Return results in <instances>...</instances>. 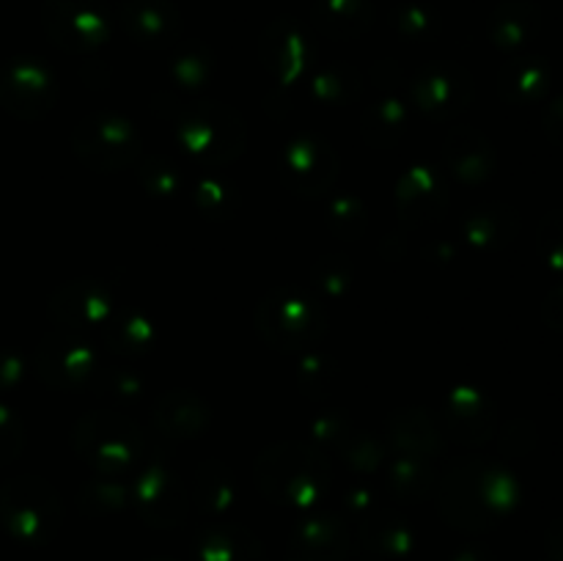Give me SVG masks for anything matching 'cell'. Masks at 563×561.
<instances>
[{"label": "cell", "mask_w": 563, "mask_h": 561, "mask_svg": "<svg viewBox=\"0 0 563 561\" xmlns=\"http://www.w3.org/2000/svg\"><path fill=\"white\" fill-rule=\"evenodd\" d=\"M148 341H152V328L141 319H121L110 328V344L121 352L146 350Z\"/></svg>", "instance_id": "cell-20"}, {"label": "cell", "mask_w": 563, "mask_h": 561, "mask_svg": "<svg viewBox=\"0 0 563 561\" xmlns=\"http://www.w3.org/2000/svg\"><path fill=\"white\" fill-rule=\"evenodd\" d=\"M264 58H267V66L280 77V80L289 82L295 80L302 72V66H306V42H302L300 33L278 25L273 33H267Z\"/></svg>", "instance_id": "cell-16"}, {"label": "cell", "mask_w": 563, "mask_h": 561, "mask_svg": "<svg viewBox=\"0 0 563 561\" xmlns=\"http://www.w3.org/2000/svg\"><path fill=\"white\" fill-rule=\"evenodd\" d=\"M445 160L462 179H482L487 174L489 146L471 130L451 132V138L445 141Z\"/></svg>", "instance_id": "cell-17"}, {"label": "cell", "mask_w": 563, "mask_h": 561, "mask_svg": "<svg viewBox=\"0 0 563 561\" xmlns=\"http://www.w3.org/2000/svg\"><path fill=\"white\" fill-rule=\"evenodd\" d=\"M71 141H75L77 154L99 170L121 168L141 152V141L130 121L115 119V116H91L80 121Z\"/></svg>", "instance_id": "cell-4"}, {"label": "cell", "mask_w": 563, "mask_h": 561, "mask_svg": "<svg viewBox=\"0 0 563 561\" xmlns=\"http://www.w3.org/2000/svg\"><path fill=\"white\" fill-rule=\"evenodd\" d=\"M258 482L273 498L308 504L328 482V465H324L322 454L308 446L284 443L262 457Z\"/></svg>", "instance_id": "cell-1"}, {"label": "cell", "mask_w": 563, "mask_h": 561, "mask_svg": "<svg viewBox=\"0 0 563 561\" xmlns=\"http://www.w3.org/2000/svg\"><path fill=\"white\" fill-rule=\"evenodd\" d=\"M137 504L141 509H148L146 515L152 520H157V509L163 506L165 520H176L185 509V498H181L179 484L174 482V476L163 471H148L146 476L137 484Z\"/></svg>", "instance_id": "cell-18"}, {"label": "cell", "mask_w": 563, "mask_h": 561, "mask_svg": "<svg viewBox=\"0 0 563 561\" xmlns=\"http://www.w3.org/2000/svg\"><path fill=\"white\" fill-rule=\"evenodd\" d=\"M0 506L14 531H20L22 537H42L44 531H53L55 522L60 520L58 498L47 484L36 479L9 484L0 495Z\"/></svg>", "instance_id": "cell-6"}, {"label": "cell", "mask_w": 563, "mask_h": 561, "mask_svg": "<svg viewBox=\"0 0 563 561\" xmlns=\"http://www.w3.org/2000/svg\"><path fill=\"white\" fill-rule=\"evenodd\" d=\"M445 193L438 185L429 170L418 168L401 182L399 187V212L405 220H418V218H432V215L443 212Z\"/></svg>", "instance_id": "cell-12"}, {"label": "cell", "mask_w": 563, "mask_h": 561, "mask_svg": "<svg viewBox=\"0 0 563 561\" xmlns=\"http://www.w3.org/2000/svg\"><path fill=\"white\" fill-rule=\"evenodd\" d=\"M38 372L58 388H77L97 372V355L82 341L49 336L38 346Z\"/></svg>", "instance_id": "cell-8"}, {"label": "cell", "mask_w": 563, "mask_h": 561, "mask_svg": "<svg viewBox=\"0 0 563 561\" xmlns=\"http://www.w3.org/2000/svg\"><path fill=\"white\" fill-rule=\"evenodd\" d=\"M20 446H22L20 424H16L9 413L0 410V460H11V457L20 451Z\"/></svg>", "instance_id": "cell-24"}, {"label": "cell", "mask_w": 563, "mask_h": 561, "mask_svg": "<svg viewBox=\"0 0 563 561\" xmlns=\"http://www.w3.org/2000/svg\"><path fill=\"white\" fill-rule=\"evenodd\" d=\"M363 130H366L368 141L377 143V146L394 143L396 135L405 130V108L399 102H394V99L374 105L363 116Z\"/></svg>", "instance_id": "cell-19"}, {"label": "cell", "mask_w": 563, "mask_h": 561, "mask_svg": "<svg viewBox=\"0 0 563 561\" xmlns=\"http://www.w3.org/2000/svg\"><path fill=\"white\" fill-rule=\"evenodd\" d=\"M141 179H143V185H146V190L159 193V196H165V193H170L176 187L174 165H168L165 160H159V157H152L143 163Z\"/></svg>", "instance_id": "cell-23"}, {"label": "cell", "mask_w": 563, "mask_h": 561, "mask_svg": "<svg viewBox=\"0 0 563 561\" xmlns=\"http://www.w3.org/2000/svg\"><path fill=\"white\" fill-rule=\"evenodd\" d=\"M335 168L339 163H335L333 152L324 143L308 141V138L291 143L284 152V179L306 196L328 190L330 182L335 179Z\"/></svg>", "instance_id": "cell-10"}, {"label": "cell", "mask_w": 563, "mask_h": 561, "mask_svg": "<svg viewBox=\"0 0 563 561\" xmlns=\"http://www.w3.org/2000/svg\"><path fill=\"white\" fill-rule=\"evenodd\" d=\"M55 86L36 64H14L0 77V102L20 119H38L53 108Z\"/></svg>", "instance_id": "cell-7"}, {"label": "cell", "mask_w": 563, "mask_h": 561, "mask_svg": "<svg viewBox=\"0 0 563 561\" xmlns=\"http://www.w3.org/2000/svg\"><path fill=\"white\" fill-rule=\"evenodd\" d=\"M49 311L58 322L71 324H97L108 317V295L91 280H77L64 286L49 302Z\"/></svg>", "instance_id": "cell-11"}, {"label": "cell", "mask_w": 563, "mask_h": 561, "mask_svg": "<svg viewBox=\"0 0 563 561\" xmlns=\"http://www.w3.org/2000/svg\"><path fill=\"white\" fill-rule=\"evenodd\" d=\"M124 20L130 25V31L135 33L141 42L163 44L170 42L176 36V28H179V20H176L174 11L165 3H154V0H141V3H132L130 9L124 11Z\"/></svg>", "instance_id": "cell-15"}, {"label": "cell", "mask_w": 563, "mask_h": 561, "mask_svg": "<svg viewBox=\"0 0 563 561\" xmlns=\"http://www.w3.org/2000/svg\"><path fill=\"white\" fill-rule=\"evenodd\" d=\"M256 319L264 339L284 350L317 344L324 333V311L302 292H273L262 300Z\"/></svg>", "instance_id": "cell-2"}, {"label": "cell", "mask_w": 563, "mask_h": 561, "mask_svg": "<svg viewBox=\"0 0 563 561\" xmlns=\"http://www.w3.org/2000/svg\"><path fill=\"white\" fill-rule=\"evenodd\" d=\"M49 25L58 22V28H49L55 36V42L64 44L69 50H82V47H91V44L102 42L104 38V22L93 14L88 6H64L58 16H47Z\"/></svg>", "instance_id": "cell-13"}, {"label": "cell", "mask_w": 563, "mask_h": 561, "mask_svg": "<svg viewBox=\"0 0 563 561\" xmlns=\"http://www.w3.org/2000/svg\"><path fill=\"white\" fill-rule=\"evenodd\" d=\"M179 138L192 154L209 163H229L242 152L245 127L225 105H198L179 121Z\"/></svg>", "instance_id": "cell-3"}, {"label": "cell", "mask_w": 563, "mask_h": 561, "mask_svg": "<svg viewBox=\"0 0 563 561\" xmlns=\"http://www.w3.org/2000/svg\"><path fill=\"white\" fill-rule=\"evenodd\" d=\"M229 473L220 471V465L209 462L201 473H198V487H207V493H198L203 506H225L231 498V482Z\"/></svg>", "instance_id": "cell-21"}, {"label": "cell", "mask_w": 563, "mask_h": 561, "mask_svg": "<svg viewBox=\"0 0 563 561\" xmlns=\"http://www.w3.org/2000/svg\"><path fill=\"white\" fill-rule=\"evenodd\" d=\"M412 99L423 113L434 116V119H445V116L456 113L465 108L467 97H471V82L460 69L451 66H429L412 82Z\"/></svg>", "instance_id": "cell-9"}, {"label": "cell", "mask_w": 563, "mask_h": 561, "mask_svg": "<svg viewBox=\"0 0 563 561\" xmlns=\"http://www.w3.org/2000/svg\"><path fill=\"white\" fill-rule=\"evenodd\" d=\"M159 429L163 432H174L176 438H196L207 424V407L201 405L198 396L190 394H174L163 396L154 410Z\"/></svg>", "instance_id": "cell-14"}, {"label": "cell", "mask_w": 563, "mask_h": 561, "mask_svg": "<svg viewBox=\"0 0 563 561\" xmlns=\"http://www.w3.org/2000/svg\"><path fill=\"white\" fill-rule=\"evenodd\" d=\"M330 223H333L341 234L355 237L361 234L363 226H366V215H363L361 204H357L355 198H341V201H335L333 209H330Z\"/></svg>", "instance_id": "cell-22"}, {"label": "cell", "mask_w": 563, "mask_h": 561, "mask_svg": "<svg viewBox=\"0 0 563 561\" xmlns=\"http://www.w3.org/2000/svg\"><path fill=\"white\" fill-rule=\"evenodd\" d=\"M141 429L124 418L91 416L77 427V449L102 468H126L141 457Z\"/></svg>", "instance_id": "cell-5"}, {"label": "cell", "mask_w": 563, "mask_h": 561, "mask_svg": "<svg viewBox=\"0 0 563 561\" xmlns=\"http://www.w3.org/2000/svg\"><path fill=\"white\" fill-rule=\"evenodd\" d=\"M341 14H344V11H335V9H330V6H324V14L317 16V20L322 22L324 31H330L335 20H344V16H341ZM352 20H357V22H361V25H366V11H363L361 3L346 6V22H352Z\"/></svg>", "instance_id": "cell-25"}]
</instances>
